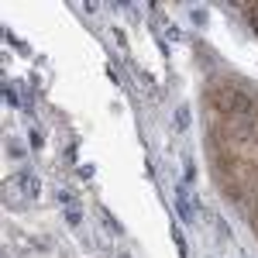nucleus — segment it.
I'll return each instance as SVG.
<instances>
[{
	"mask_svg": "<svg viewBox=\"0 0 258 258\" xmlns=\"http://www.w3.org/2000/svg\"><path fill=\"white\" fill-rule=\"evenodd\" d=\"M210 100H214L228 117H255L258 114L255 100H252L244 90H238V86H230V83H217L210 90Z\"/></svg>",
	"mask_w": 258,
	"mask_h": 258,
	"instance_id": "1",
	"label": "nucleus"
},
{
	"mask_svg": "<svg viewBox=\"0 0 258 258\" xmlns=\"http://www.w3.org/2000/svg\"><path fill=\"white\" fill-rule=\"evenodd\" d=\"M18 186L24 190V196H28V200H38V193H42V182H38V176H34L31 169H24L21 176H18Z\"/></svg>",
	"mask_w": 258,
	"mask_h": 258,
	"instance_id": "2",
	"label": "nucleus"
},
{
	"mask_svg": "<svg viewBox=\"0 0 258 258\" xmlns=\"http://www.w3.org/2000/svg\"><path fill=\"white\" fill-rule=\"evenodd\" d=\"M176 210L182 214V220H190V196H186V186H176Z\"/></svg>",
	"mask_w": 258,
	"mask_h": 258,
	"instance_id": "3",
	"label": "nucleus"
},
{
	"mask_svg": "<svg viewBox=\"0 0 258 258\" xmlns=\"http://www.w3.org/2000/svg\"><path fill=\"white\" fill-rule=\"evenodd\" d=\"M190 128V107H179L176 110V131H186Z\"/></svg>",
	"mask_w": 258,
	"mask_h": 258,
	"instance_id": "4",
	"label": "nucleus"
},
{
	"mask_svg": "<svg viewBox=\"0 0 258 258\" xmlns=\"http://www.w3.org/2000/svg\"><path fill=\"white\" fill-rule=\"evenodd\" d=\"M7 152H10L14 158H21V155H24V148H21V142H14V138L7 142Z\"/></svg>",
	"mask_w": 258,
	"mask_h": 258,
	"instance_id": "5",
	"label": "nucleus"
},
{
	"mask_svg": "<svg viewBox=\"0 0 258 258\" xmlns=\"http://www.w3.org/2000/svg\"><path fill=\"white\" fill-rule=\"evenodd\" d=\"M104 224L110 228V234H120V224H117V220L110 217V214H107V210H104Z\"/></svg>",
	"mask_w": 258,
	"mask_h": 258,
	"instance_id": "6",
	"label": "nucleus"
},
{
	"mask_svg": "<svg viewBox=\"0 0 258 258\" xmlns=\"http://www.w3.org/2000/svg\"><path fill=\"white\" fill-rule=\"evenodd\" d=\"M4 100H7V104H10V107H14V104H18V93H14V90H10V86H4Z\"/></svg>",
	"mask_w": 258,
	"mask_h": 258,
	"instance_id": "7",
	"label": "nucleus"
},
{
	"mask_svg": "<svg viewBox=\"0 0 258 258\" xmlns=\"http://www.w3.org/2000/svg\"><path fill=\"white\" fill-rule=\"evenodd\" d=\"M193 179H196V166L186 158V182H193Z\"/></svg>",
	"mask_w": 258,
	"mask_h": 258,
	"instance_id": "8",
	"label": "nucleus"
},
{
	"mask_svg": "<svg viewBox=\"0 0 258 258\" xmlns=\"http://www.w3.org/2000/svg\"><path fill=\"white\" fill-rule=\"evenodd\" d=\"M58 203H62V206H72V193H66V190H58Z\"/></svg>",
	"mask_w": 258,
	"mask_h": 258,
	"instance_id": "9",
	"label": "nucleus"
},
{
	"mask_svg": "<svg viewBox=\"0 0 258 258\" xmlns=\"http://www.w3.org/2000/svg\"><path fill=\"white\" fill-rule=\"evenodd\" d=\"M193 21H196V24H206V10L196 7V10H193Z\"/></svg>",
	"mask_w": 258,
	"mask_h": 258,
	"instance_id": "10",
	"label": "nucleus"
},
{
	"mask_svg": "<svg viewBox=\"0 0 258 258\" xmlns=\"http://www.w3.org/2000/svg\"><path fill=\"white\" fill-rule=\"evenodd\" d=\"M93 176V166H80V179H90Z\"/></svg>",
	"mask_w": 258,
	"mask_h": 258,
	"instance_id": "11",
	"label": "nucleus"
},
{
	"mask_svg": "<svg viewBox=\"0 0 258 258\" xmlns=\"http://www.w3.org/2000/svg\"><path fill=\"white\" fill-rule=\"evenodd\" d=\"M248 18H252V28L258 31V7H252V10H248Z\"/></svg>",
	"mask_w": 258,
	"mask_h": 258,
	"instance_id": "12",
	"label": "nucleus"
},
{
	"mask_svg": "<svg viewBox=\"0 0 258 258\" xmlns=\"http://www.w3.org/2000/svg\"><path fill=\"white\" fill-rule=\"evenodd\" d=\"M117 258H128V255H117Z\"/></svg>",
	"mask_w": 258,
	"mask_h": 258,
	"instance_id": "13",
	"label": "nucleus"
}]
</instances>
